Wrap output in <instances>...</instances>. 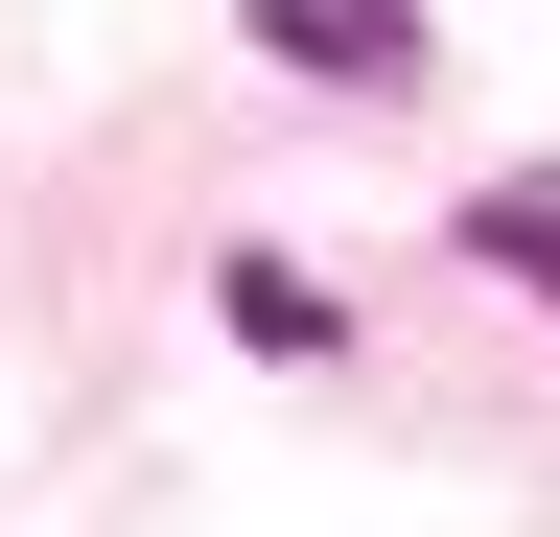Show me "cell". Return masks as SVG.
Segmentation results:
<instances>
[{"mask_svg":"<svg viewBox=\"0 0 560 537\" xmlns=\"http://www.w3.org/2000/svg\"><path fill=\"white\" fill-rule=\"evenodd\" d=\"M234 24L280 71H327V94H420V0H234Z\"/></svg>","mask_w":560,"mask_h":537,"instance_id":"cell-1","label":"cell"},{"mask_svg":"<svg viewBox=\"0 0 560 537\" xmlns=\"http://www.w3.org/2000/svg\"><path fill=\"white\" fill-rule=\"evenodd\" d=\"M467 257H514V281L560 304V211H537V187H490V211H467Z\"/></svg>","mask_w":560,"mask_h":537,"instance_id":"cell-2","label":"cell"}]
</instances>
